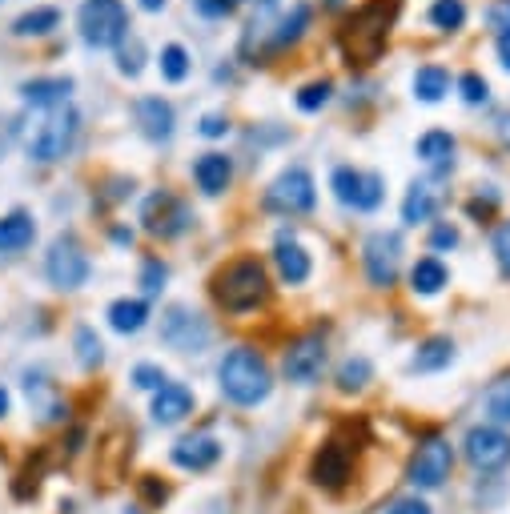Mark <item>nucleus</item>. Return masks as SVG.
<instances>
[{
    "label": "nucleus",
    "instance_id": "obj_45",
    "mask_svg": "<svg viewBox=\"0 0 510 514\" xmlns=\"http://www.w3.org/2000/svg\"><path fill=\"white\" fill-rule=\"evenodd\" d=\"M486 29L494 37L510 33V0H490V5H486Z\"/></svg>",
    "mask_w": 510,
    "mask_h": 514
},
{
    "label": "nucleus",
    "instance_id": "obj_33",
    "mask_svg": "<svg viewBox=\"0 0 510 514\" xmlns=\"http://www.w3.org/2000/svg\"><path fill=\"white\" fill-rule=\"evenodd\" d=\"M466 0H434L430 5V25L438 33H462L466 29Z\"/></svg>",
    "mask_w": 510,
    "mask_h": 514
},
{
    "label": "nucleus",
    "instance_id": "obj_17",
    "mask_svg": "<svg viewBox=\"0 0 510 514\" xmlns=\"http://www.w3.org/2000/svg\"><path fill=\"white\" fill-rule=\"evenodd\" d=\"M193 181L205 197H221L229 185H233V157L221 153V149H209L193 161Z\"/></svg>",
    "mask_w": 510,
    "mask_h": 514
},
{
    "label": "nucleus",
    "instance_id": "obj_3",
    "mask_svg": "<svg viewBox=\"0 0 510 514\" xmlns=\"http://www.w3.org/2000/svg\"><path fill=\"white\" fill-rule=\"evenodd\" d=\"M217 386L221 394L233 402V406H258L270 398L274 390V374H270V362L249 350V346H233L221 362H217Z\"/></svg>",
    "mask_w": 510,
    "mask_h": 514
},
{
    "label": "nucleus",
    "instance_id": "obj_25",
    "mask_svg": "<svg viewBox=\"0 0 510 514\" xmlns=\"http://www.w3.org/2000/svg\"><path fill=\"white\" fill-rule=\"evenodd\" d=\"M450 286V270L442 266V257H418L410 270V290L418 298H438Z\"/></svg>",
    "mask_w": 510,
    "mask_h": 514
},
{
    "label": "nucleus",
    "instance_id": "obj_8",
    "mask_svg": "<svg viewBox=\"0 0 510 514\" xmlns=\"http://www.w3.org/2000/svg\"><path fill=\"white\" fill-rule=\"evenodd\" d=\"M362 270L374 290H390L402 270V233L398 229H374L362 241Z\"/></svg>",
    "mask_w": 510,
    "mask_h": 514
},
{
    "label": "nucleus",
    "instance_id": "obj_37",
    "mask_svg": "<svg viewBox=\"0 0 510 514\" xmlns=\"http://www.w3.org/2000/svg\"><path fill=\"white\" fill-rule=\"evenodd\" d=\"M141 69H145V45H141V37H125L121 45H117V73L121 77H141Z\"/></svg>",
    "mask_w": 510,
    "mask_h": 514
},
{
    "label": "nucleus",
    "instance_id": "obj_19",
    "mask_svg": "<svg viewBox=\"0 0 510 514\" xmlns=\"http://www.w3.org/2000/svg\"><path fill=\"white\" fill-rule=\"evenodd\" d=\"M69 97H73V77H33V81L21 85V101L29 109L53 113V109L69 105Z\"/></svg>",
    "mask_w": 510,
    "mask_h": 514
},
{
    "label": "nucleus",
    "instance_id": "obj_55",
    "mask_svg": "<svg viewBox=\"0 0 510 514\" xmlns=\"http://www.w3.org/2000/svg\"><path fill=\"white\" fill-rule=\"evenodd\" d=\"M258 9H278V0H253Z\"/></svg>",
    "mask_w": 510,
    "mask_h": 514
},
{
    "label": "nucleus",
    "instance_id": "obj_30",
    "mask_svg": "<svg viewBox=\"0 0 510 514\" xmlns=\"http://www.w3.org/2000/svg\"><path fill=\"white\" fill-rule=\"evenodd\" d=\"M330 189H334L338 205L358 209L362 189H366V169H354V165H334V173H330Z\"/></svg>",
    "mask_w": 510,
    "mask_h": 514
},
{
    "label": "nucleus",
    "instance_id": "obj_53",
    "mask_svg": "<svg viewBox=\"0 0 510 514\" xmlns=\"http://www.w3.org/2000/svg\"><path fill=\"white\" fill-rule=\"evenodd\" d=\"M165 5H169V0H137V9H141V13H161Z\"/></svg>",
    "mask_w": 510,
    "mask_h": 514
},
{
    "label": "nucleus",
    "instance_id": "obj_31",
    "mask_svg": "<svg viewBox=\"0 0 510 514\" xmlns=\"http://www.w3.org/2000/svg\"><path fill=\"white\" fill-rule=\"evenodd\" d=\"M157 69H161V81L181 85V81L193 73V57H189V49H185V45L169 41V45H161V53H157Z\"/></svg>",
    "mask_w": 510,
    "mask_h": 514
},
{
    "label": "nucleus",
    "instance_id": "obj_5",
    "mask_svg": "<svg viewBox=\"0 0 510 514\" xmlns=\"http://www.w3.org/2000/svg\"><path fill=\"white\" fill-rule=\"evenodd\" d=\"M262 205H266L270 213H282V217H302V213H310V209L318 205L314 173H310L306 165H286V169L270 181Z\"/></svg>",
    "mask_w": 510,
    "mask_h": 514
},
{
    "label": "nucleus",
    "instance_id": "obj_29",
    "mask_svg": "<svg viewBox=\"0 0 510 514\" xmlns=\"http://www.w3.org/2000/svg\"><path fill=\"white\" fill-rule=\"evenodd\" d=\"M61 9H53V5H41V9H29V13H21L17 21H13V37H21V41H29V37H49V33H57L61 29Z\"/></svg>",
    "mask_w": 510,
    "mask_h": 514
},
{
    "label": "nucleus",
    "instance_id": "obj_49",
    "mask_svg": "<svg viewBox=\"0 0 510 514\" xmlns=\"http://www.w3.org/2000/svg\"><path fill=\"white\" fill-rule=\"evenodd\" d=\"M494 53H498V65L510 73V33H498L494 37Z\"/></svg>",
    "mask_w": 510,
    "mask_h": 514
},
{
    "label": "nucleus",
    "instance_id": "obj_34",
    "mask_svg": "<svg viewBox=\"0 0 510 514\" xmlns=\"http://www.w3.org/2000/svg\"><path fill=\"white\" fill-rule=\"evenodd\" d=\"M482 414L490 418V426H510V378L494 382L482 398Z\"/></svg>",
    "mask_w": 510,
    "mask_h": 514
},
{
    "label": "nucleus",
    "instance_id": "obj_44",
    "mask_svg": "<svg viewBox=\"0 0 510 514\" xmlns=\"http://www.w3.org/2000/svg\"><path fill=\"white\" fill-rule=\"evenodd\" d=\"M462 237H458V225H450V221H434L430 225V249L434 253H446V249H454Z\"/></svg>",
    "mask_w": 510,
    "mask_h": 514
},
{
    "label": "nucleus",
    "instance_id": "obj_11",
    "mask_svg": "<svg viewBox=\"0 0 510 514\" xmlns=\"http://www.w3.org/2000/svg\"><path fill=\"white\" fill-rule=\"evenodd\" d=\"M450 470H454V446L442 434H430L414 450V458H410V482H414V490H438L450 478Z\"/></svg>",
    "mask_w": 510,
    "mask_h": 514
},
{
    "label": "nucleus",
    "instance_id": "obj_2",
    "mask_svg": "<svg viewBox=\"0 0 510 514\" xmlns=\"http://www.w3.org/2000/svg\"><path fill=\"white\" fill-rule=\"evenodd\" d=\"M213 290V302L225 310V314H249L270 302V270L258 257H233L229 266H221L209 282Z\"/></svg>",
    "mask_w": 510,
    "mask_h": 514
},
{
    "label": "nucleus",
    "instance_id": "obj_39",
    "mask_svg": "<svg viewBox=\"0 0 510 514\" xmlns=\"http://www.w3.org/2000/svg\"><path fill=\"white\" fill-rule=\"evenodd\" d=\"M165 282H169V266L161 262V257H145V262H141V290H145V298H157L165 290Z\"/></svg>",
    "mask_w": 510,
    "mask_h": 514
},
{
    "label": "nucleus",
    "instance_id": "obj_14",
    "mask_svg": "<svg viewBox=\"0 0 510 514\" xmlns=\"http://www.w3.org/2000/svg\"><path fill=\"white\" fill-rule=\"evenodd\" d=\"M133 121H137L141 137L153 141V145H165V141H173V133H177V109H173V101H165L161 93L137 97V101H133Z\"/></svg>",
    "mask_w": 510,
    "mask_h": 514
},
{
    "label": "nucleus",
    "instance_id": "obj_54",
    "mask_svg": "<svg viewBox=\"0 0 510 514\" xmlns=\"http://www.w3.org/2000/svg\"><path fill=\"white\" fill-rule=\"evenodd\" d=\"M9 410H13V394L0 386V418H9Z\"/></svg>",
    "mask_w": 510,
    "mask_h": 514
},
{
    "label": "nucleus",
    "instance_id": "obj_50",
    "mask_svg": "<svg viewBox=\"0 0 510 514\" xmlns=\"http://www.w3.org/2000/svg\"><path fill=\"white\" fill-rule=\"evenodd\" d=\"M494 129H498V141H502V149H506V153H510V113H502V117H498V125H494Z\"/></svg>",
    "mask_w": 510,
    "mask_h": 514
},
{
    "label": "nucleus",
    "instance_id": "obj_21",
    "mask_svg": "<svg viewBox=\"0 0 510 514\" xmlns=\"http://www.w3.org/2000/svg\"><path fill=\"white\" fill-rule=\"evenodd\" d=\"M454 149H458V141H454V133H446V129H426V133L414 141L418 161H422V165H430V169H434V177H438V173H446V169L454 165Z\"/></svg>",
    "mask_w": 510,
    "mask_h": 514
},
{
    "label": "nucleus",
    "instance_id": "obj_52",
    "mask_svg": "<svg viewBox=\"0 0 510 514\" xmlns=\"http://www.w3.org/2000/svg\"><path fill=\"white\" fill-rule=\"evenodd\" d=\"M141 486H145V494H149V498H153V502H161V498H165V486H157V482H153V478H145V482H141Z\"/></svg>",
    "mask_w": 510,
    "mask_h": 514
},
{
    "label": "nucleus",
    "instance_id": "obj_48",
    "mask_svg": "<svg viewBox=\"0 0 510 514\" xmlns=\"http://www.w3.org/2000/svg\"><path fill=\"white\" fill-rule=\"evenodd\" d=\"M197 133H201V137H209V141H217V137H225V133H229V117H225V113H205V117H201V125H197Z\"/></svg>",
    "mask_w": 510,
    "mask_h": 514
},
{
    "label": "nucleus",
    "instance_id": "obj_9",
    "mask_svg": "<svg viewBox=\"0 0 510 514\" xmlns=\"http://www.w3.org/2000/svg\"><path fill=\"white\" fill-rule=\"evenodd\" d=\"M141 225H145V233H153L161 241H173V237H181L193 225V213H189V205L177 193L153 189L145 197V205H141Z\"/></svg>",
    "mask_w": 510,
    "mask_h": 514
},
{
    "label": "nucleus",
    "instance_id": "obj_32",
    "mask_svg": "<svg viewBox=\"0 0 510 514\" xmlns=\"http://www.w3.org/2000/svg\"><path fill=\"white\" fill-rule=\"evenodd\" d=\"M370 378H374V366H370V358H362V354H350L342 366H338V390L342 394H362L366 386H370Z\"/></svg>",
    "mask_w": 510,
    "mask_h": 514
},
{
    "label": "nucleus",
    "instance_id": "obj_22",
    "mask_svg": "<svg viewBox=\"0 0 510 514\" xmlns=\"http://www.w3.org/2000/svg\"><path fill=\"white\" fill-rule=\"evenodd\" d=\"M438 205H442V193L434 189V181H414L402 197V221L406 225H434Z\"/></svg>",
    "mask_w": 510,
    "mask_h": 514
},
{
    "label": "nucleus",
    "instance_id": "obj_20",
    "mask_svg": "<svg viewBox=\"0 0 510 514\" xmlns=\"http://www.w3.org/2000/svg\"><path fill=\"white\" fill-rule=\"evenodd\" d=\"M217 458H221V442L213 434H189L173 446V462L181 470H209L217 466Z\"/></svg>",
    "mask_w": 510,
    "mask_h": 514
},
{
    "label": "nucleus",
    "instance_id": "obj_12",
    "mask_svg": "<svg viewBox=\"0 0 510 514\" xmlns=\"http://www.w3.org/2000/svg\"><path fill=\"white\" fill-rule=\"evenodd\" d=\"M326 358H330L326 338H322V334H302V338H294V342L286 346L282 374H286L294 386H314V382L322 378V370H326Z\"/></svg>",
    "mask_w": 510,
    "mask_h": 514
},
{
    "label": "nucleus",
    "instance_id": "obj_47",
    "mask_svg": "<svg viewBox=\"0 0 510 514\" xmlns=\"http://www.w3.org/2000/svg\"><path fill=\"white\" fill-rule=\"evenodd\" d=\"M382 514H434V510H430V502H426V498L410 494V498H394Z\"/></svg>",
    "mask_w": 510,
    "mask_h": 514
},
{
    "label": "nucleus",
    "instance_id": "obj_43",
    "mask_svg": "<svg viewBox=\"0 0 510 514\" xmlns=\"http://www.w3.org/2000/svg\"><path fill=\"white\" fill-rule=\"evenodd\" d=\"M165 382H169V378H165V370H161V366H153V362L133 366V386H137V390H153V394H157Z\"/></svg>",
    "mask_w": 510,
    "mask_h": 514
},
{
    "label": "nucleus",
    "instance_id": "obj_35",
    "mask_svg": "<svg viewBox=\"0 0 510 514\" xmlns=\"http://www.w3.org/2000/svg\"><path fill=\"white\" fill-rule=\"evenodd\" d=\"M73 346H77V362H81L85 370H97V366L105 362V342L97 338V330H93V326H77Z\"/></svg>",
    "mask_w": 510,
    "mask_h": 514
},
{
    "label": "nucleus",
    "instance_id": "obj_36",
    "mask_svg": "<svg viewBox=\"0 0 510 514\" xmlns=\"http://www.w3.org/2000/svg\"><path fill=\"white\" fill-rule=\"evenodd\" d=\"M330 97H334V81H330V77H318V81H310V85L298 89L294 105H298L302 113H322V109L330 105Z\"/></svg>",
    "mask_w": 510,
    "mask_h": 514
},
{
    "label": "nucleus",
    "instance_id": "obj_10",
    "mask_svg": "<svg viewBox=\"0 0 510 514\" xmlns=\"http://www.w3.org/2000/svg\"><path fill=\"white\" fill-rule=\"evenodd\" d=\"M161 342L177 354H201L209 346V322L189 306H169L161 314Z\"/></svg>",
    "mask_w": 510,
    "mask_h": 514
},
{
    "label": "nucleus",
    "instance_id": "obj_6",
    "mask_svg": "<svg viewBox=\"0 0 510 514\" xmlns=\"http://www.w3.org/2000/svg\"><path fill=\"white\" fill-rule=\"evenodd\" d=\"M77 133H81V113H77L73 105H61V109H53V113L45 117V125L29 137V157L41 161V165H53V161H61V157L73 153Z\"/></svg>",
    "mask_w": 510,
    "mask_h": 514
},
{
    "label": "nucleus",
    "instance_id": "obj_15",
    "mask_svg": "<svg viewBox=\"0 0 510 514\" xmlns=\"http://www.w3.org/2000/svg\"><path fill=\"white\" fill-rule=\"evenodd\" d=\"M274 270H278L282 286H306L310 274H314V262H310L306 245H302L294 233H286V229H282L278 241H274Z\"/></svg>",
    "mask_w": 510,
    "mask_h": 514
},
{
    "label": "nucleus",
    "instance_id": "obj_27",
    "mask_svg": "<svg viewBox=\"0 0 510 514\" xmlns=\"http://www.w3.org/2000/svg\"><path fill=\"white\" fill-rule=\"evenodd\" d=\"M454 358H458V350H454L450 338H426V342L414 350V358H410V374H438V370H446Z\"/></svg>",
    "mask_w": 510,
    "mask_h": 514
},
{
    "label": "nucleus",
    "instance_id": "obj_18",
    "mask_svg": "<svg viewBox=\"0 0 510 514\" xmlns=\"http://www.w3.org/2000/svg\"><path fill=\"white\" fill-rule=\"evenodd\" d=\"M193 406H197V398H193V390H189V386H181V382H165V386L153 394L149 414H153V422H157V426H177V422H185V418L193 414Z\"/></svg>",
    "mask_w": 510,
    "mask_h": 514
},
{
    "label": "nucleus",
    "instance_id": "obj_41",
    "mask_svg": "<svg viewBox=\"0 0 510 514\" xmlns=\"http://www.w3.org/2000/svg\"><path fill=\"white\" fill-rule=\"evenodd\" d=\"M382 201H386V177H382V173H370V169H366V189H362L358 213H374V209H378Z\"/></svg>",
    "mask_w": 510,
    "mask_h": 514
},
{
    "label": "nucleus",
    "instance_id": "obj_7",
    "mask_svg": "<svg viewBox=\"0 0 510 514\" xmlns=\"http://www.w3.org/2000/svg\"><path fill=\"white\" fill-rule=\"evenodd\" d=\"M89 274H93V262H89V253L81 249V241L73 233H61L49 245V253H45V278H49V286L61 290V294H73V290H81L89 282Z\"/></svg>",
    "mask_w": 510,
    "mask_h": 514
},
{
    "label": "nucleus",
    "instance_id": "obj_28",
    "mask_svg": "<svg viewBox=\"0 0 510 514\" xmlns=\"http://www.w3.org/2000/svg\"><path fill=\"white\" fill-rule=\"evenodd\" d=\"M105 318H109V326L117 334H137L149 322V302L145 298H117V302H109Z\"/></svg>",
    "mask_w": 510,
    "mask_h": 514
},
{
    "label": "nucleus",
    "instance_id": "obj_26",
    "mask_svg": "<svg viewBox=\"0 0 510 514\" xmlns=\"http://www.w3.org/2000/svg\"><path fill=\"white\" fill-rule=\"evenodd\" d=\"M410 89H414V101H418V105H438V101H446V93H450V69H446V65H422V69L414 73Z\"/></svg>",
    "mask_w": 510,
    "mask_h": 514
},
{
    "label": "nucleus",
    "instance_id": "obj_1",
    "mask_svg": "<svg viewBox=\"0 0 510 514\" xmlns=\"http://www.w3.org/2000/svg\"><path fill=\"white\" fill-rule=\"evenodd\" d=\"M398 13H402V0H366V5H358L338 33L346 61L358 69H370L386 53V41L394 33Z\"/></svg>",
    "mask_w": 510,
    "mask_h": 514
},
{
    "label": "nucleus",
    "instance_id": "obj_4",
    "mask_svg": "<svg viewBox=\"0 0 510 514\" xmlns=\"http://www.w3.org/2000/svg\"><path fill=\"white\" fill-rule=\"evenodd\" d=\"M129 9L125 0H81L77 33L89 49H117L129 37Z\"/></svg>",
    "mask_w": 510,
    "mask_h": 514
},
{
    "label": "nucleus",
    "instance_id": "obj_42",
    "mask_svg": "<svg viewBox=\"0 0 510 514\" xmlns=\"http://www.w3.org/2000/svg\"><path fill=\"white\" fill-rule=\"evenodd\" d=\"M193 9L205 21H225V17H233L241 9V0H193Z\"/></svg>",
    "mask_w": 510,
    "mask_h": 514
},
{
    "label": "nucleus",
    "instance_id": "obj_13",
    "mask_svg": "<svg viewBox=\"0 0 510 514\" xmlns=\"http://www.w3.org/2000/svg\"><path fill=\"white\" fill-rule=\"evenodd\" d=\"M462 450H466V462L474 470H482V474H494V470L510 466V434L502 426H490V422L470 426Z\"/></svg>",
    "mask_w": 510,
    "mask_h": 514
},
{
    "label": "nucleus",
    "instance_id": "obj_16",
    "mask_svg": "<svg viewBox=\"0 0 510 514\" xmlns=\"http://www.w3.org/2000/svg\"><path fill=\"white\" fill-rule=\"evenodd\" d=\"M350 470H354V462H350V446H342V442H326V446L314 454L310 478H314L322 490H342V486L350 482Z\"/></svg>",
    "mask_w": 510,
    "mask_h": 514
},
{
    "label": "nucleus",
    "instance_id": "obj_46",
    "mask_svg": "<svg viewBox=\"0 0 510 514\" xmlns=\"http://www.w3.org/2000/svg\"><path fill=\"white\" fill-rule=\"evenodd\" d=\"M494 257H498V266H502V274L510 278V221H502L498 229H494Z\"/></svg>",
    "mask_w": 510,
    "mask_h": 514
},
{
    "label": "nucleus",
    "instance_id": "obj_38",
    "mask_svg": "<svg viewBox=\"0 0 510 514\" xmlns=\"http://www.w3.org/2000/svg\"><path fill=\"white\" fill-rule=\"evenodd\" d=\"M458 97H462V105H470V109H478V105H486L490 101V81L478 73V69H466L458 81Z\"/></svg>",
    "mask_w": 510,
    "mask_h": 514
},
{
    "label": "nucleus",
    "instance_id": "obj_23",
    "mask_svg": "<svg viewBox=\"0 0 510 514\" xmlns=\"http://www.w3.org/2000/svg\"><path fill=\"white\" fill-rule=\"evenodd\" d=\"M37 241V221L29 209H13L0 217V253H21Z\"/></svg>",
    "mask_w": 510,
    "mask_h": 514
},
{
    "label": "nucleus",
    "instance_id": "obj_51",
    "mask_svg": "<svg viewBox=\"0 0 510 514\" xmlns=\"http://www.w3.org/2000/svg\"><path fill=\"white\" fill-rule=\"evenodd\" d=\"M113 241H117V245H133V229H125V225H113Z\"/></svg>",
    "mask_w": 510,
    "mask_h": 514
},
{
    "label": "nucleus",
    "instance_id": "obj_40",
    "mask_svg": "<svg viewBox=\"0 0 510 514\" xmlns=\"http://www.w3.org/2000/svg\"><path fill=\"white\" fill-rule=\"evenodd\" d=\"M498 201H502V193H498L494 185H482V189H478V193L466 201V213H470L474 221H486V217H494Z\"/></svg>",
    "mask_w": 510,
    "mask_h": 514
},
{
    "label": "nucleus",
    "instance_id": "obj_24",
    "mask_svg": "<svg viewBox=\"0 0 510 514\" xmlns=\"http://www.w3.org/2000/svg\"><path fill=\"white\" fill-rule=\"evenodd\" d=\"M310 21H314V9L306 5V0H298V5L278 21V29L270 33V53H282V49H294L306 33H310Z\"/></svg>",
    "mask_w": 510,
    "mask_h": 514
}]
</instances>
